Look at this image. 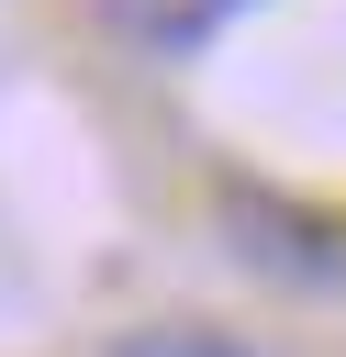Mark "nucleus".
Here are the masks:
<instances>
[{"mask_svg": "<svg viewBox=\"0 0 346 357\" xmlns=\"http://www.w3.org/2000/svg\"><path fill=\"white\" fill-rule=\"evenodd\" d=\"M100 11H112L145 56H190V45H201V33H223L246 0H100Z\"/></svg>", "mask_w": 346, "mask_h": 357, "instance_id": "1", "label": "nucleus"}, {"mask_svg": "<svg viewBox=\"0 0 346 357\" xmlns=\"http://www.w3.org/2000/svg\"><path fill=\"white\" fill-rule=\"evenodd\" d=\"M112 357H257L246 335H223V324H134Z\"/></svg>", "mask_w": 346, "mask_h": 357, "instance_id": "2", "label": "nucleus"}]
</instances>
